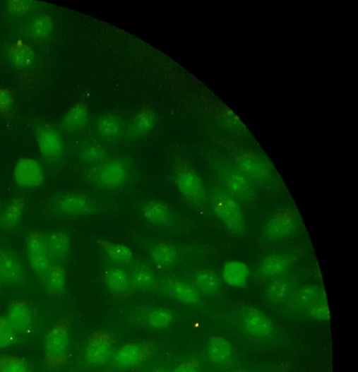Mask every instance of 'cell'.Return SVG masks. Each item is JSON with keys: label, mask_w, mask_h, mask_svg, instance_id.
<instances>
[{"label": "cell", "mask_w": 358, "mask_h": 372, "mask_svg": "<svg viewBox=\"0 0 358 372\" xmlns=\"http://www.w3.org/2000/svg\"><path fill=\"white\" fill-rule=\"evenodd\" d=\"M70 344V322L62 318L47 335L44 344V360L50 369L64 366L68 359Z\"/></svg>", "instance_id": "cell-1"}, {"label": "cell", "mask_w": 358, "mask_h": 372, "mask_svg": "<svg viewBox=\"0 0 358 372\" xmlns=\"http://www.w3.org/2000/svg\"><path fill=\"white\" fill-rule=\"evenodd\" d=\"M174 171L179 192L193 205H203L206 201V193L197 173L188 162L181 159L176 160Z\"/></svg>", "instance_id": "cell-2"}, {"label": "cell", "mask_w": 358, "mask_h": 372, "mask_svg": "<svg viewBox=\"0 0 358 372\" xmlns=\"http://www.w3.org/2000/svg\"><path fill=\"white\" fill-rule=\"evenodd\" d=\"M49 210L54 214L66 217H83L96 212V205L88 195L66 193L51 198Z\"/></svg>", "instance_id": "cell-3"}, {"label": "cell", "mask_w": 358, "mask_h": 372, "mask_svg": "<svg viewBox=\"0 0 358 372\" xmlns=\"http://www.w3.org/2000/svg\"><path fill=\"white\" fill-rule=\"evenodd\" d=\"M97 166L90 171L88 179L92 184L100 188L114 190L121 188L129 177L127 166L120 160H112Z\"/></svg>", "instance_id": "cell-4"}, {"label": "cell", "mask_w": 358, "mask_h": 372, "mask_svg": "<svg viewBox=\"0 0 358 372\" xmlns=\"http://www.w3.org/2000/svg\"><path fill=\"white\" fill-rule=\"evenodd\" d=\"M213 208L229 232L241 234L244 230V218L239 204L225 193H217L213 200Z\"/></svg>", "instance_id": "cell-5"}, {"label": "cell", "mask_w": 358, "mask_h": 372, "mask_svg": "<svg viewBox=\"0 0 358 372\" xmlns=\"http://www.w3.org/2000/svg\"><path fill=\"white\" fill-rule=\"evenodd\" d=\"M25 253L32 270L42 278L53 264L48 252L45 235L39 232L30 233L25 239Z\"/></svg>", "instance_id": "cell-6"}, {"label": "cell", "mask_w": 358, "mask_h": 372, "mask_svg": "<svg viewBox=\"0 0 358 372\" xmlns=\"http://www.w3.org/2000/svg\"><path fill=\"white\" fill-rule=\"evenodd\" d=\"M300 225V215L297 209L287 208L275 213L267 222L264 232L273 239H282L293 235Z\"/></svg>", "instance_id": "cell-7"}, {"label": "cell", "mask_w": 358, "mask_h": 372, "mask_svg": "<svg viewBox=\"0 0 358 372\" xmlns=\"http://www.w3.org/2000/svg\"><path fill=\"white\" fill-rule=\"evenodd\" d=\"M13 177L16 186L23 189H35L44 183L45 176L42 166L37 160L23 157L15 164Z\"/></svg>", "instance_id": "cell-8"}, {"label": "cell", "mask_w": 358, "mask_h": 372, "mask_svg": "<svg viewBox=\"0 0 358 372\" xmlns=\"http://www.w3.org/2000/svg\"><path fill=\"white\" fill-rule=\"evenodd\" d=\"M114 336L107 330L95 332L89 338L85 351L88 362L101 365L109 361L113 354Z\"/></svg>", "instance_id": "cell-9"}, {"label": "cell", "mask_w": 358, "mask_h": 372, "mask_svg": "<svg viewBox=\"0 0 358 372\" xmlns=\"http://www.w3.org/2000/svg\"><path fill=\"white\" fill-rule=\"evenodd\" d=\"M27 277L24 267L19 258L0 245V278L9 286H18Z\"/></svg>", "instance_id": "cell-10"}, {"label": "cell", "mask_w": 358, "mask_h": 372, "mask_svg": "<svg viewBox=\"0 0 358 372\" xmlns=\"http://www.w3.org/2000/svg\"><path fill=\"white\" fill-rule=\"evenodd\" d=\"M6 317L18 335L28 333L33 326V312L28 301L23 300L12 301Z\"/></svg>", "instance_id": "cell-11"}, {"label": "cell", "mask_w": 358, "mask_h": 372, "mask_svg": "<svg viewBox=\"0 0 358 372\" xmlns=\"http://www.w3.org/2000/svg\"><path fill=\"white\" fill-rule=\"evenodd\" d=\"M150 346L141 343H128L115 354V361L121 367L132 368L145 362L151 355Z\"/></svg>", "instance_id": "cell-12"}, {"label": "cell", "mask_w": 358, "mask_h": 372, "mask_svg": "<svg viewBox=\"0 0 358 372\" xmlns=\"http://www.w3.org/2000/svg\"><path fill=\"white\" fill-rule=\"evenodd\" d=\"M39 150L42 157L51 162L59 160L64 152L60 134L52 128L42 129L38 136Z\"/></svg>", "instance_id": "cell-13"}, {"label": "cell", "mask_w": 358, "mask_h": 372, "mask_svg": "<svg viewBox=\"0 0 358 372\" xmlns=\"http://www.w3.org/2000/svg\"><path fill=\"white\" fill-rule=\"evenodd\" d=\"M143 219L150 224L167 227L173 224L174 216L169 207L159 200H152L145 203L141 209Z\"/></svg>", "instance_id": "cell-14"}, {"label": "cell", "mask_w": 358, "mask_h": 372, "mask_svg": "<svg viewBox=\"0 0 358 372\" xmlns=\"http://www.w3.org/2000/svg\"><path fill=\"white\" fill-rule=\"evenodd\" d=\"M48 252L53 263L64 262L68 258L71 240L64 232H54L45 235Z\"/></svg>", "instance_id": "cell-15"}, {"label": "cell", "mask_w": 358, "mask_h": 372, "mask_svg": "<svg viewBox=\"0 0 358 372\" xmlns=\"http://www.w3.org/2000/svg\"><path fill=\"white\" fill-rule=\"evenodd\" d=\"M25 210V200L21 196L12 198L0 214V227L6 233H11L20 225Z\"/></svg>", "instance_id": "cell-16"}, {"label": "cell", "mask_w": 358, "mask_h": 372, "mask_svg": "<svg viewBox=\"0 0 358 372\" xmlns=\"http://www.w3.org/2000/svg\"><path fill=\"white\" fill-rule=\"evenodd\" d=\"M164 288L172 299L179 302L196 305L200 301V296L196 288L181 280L173 279L165 280Z\"/></svg>", "instance_id": "cell-17"}, {"label": "cell", "mask_w": 358, "mask_h": 372, "mask_svg": "<svg viewBox=\"0 0 358 372\" xmlns=\"http://www.w3.org/2000/svg\"><path fill=\"white\" fill-rule=\"evenodd\" d=\"M244 328L253 337H263L270 335L273 330L271 320L257 309H250L244 319Z\"/></svg>", "instance_id": "cell-18"}, {"label": "cell", "mask_w": 358, "mask_h": 372, "mask_svg": "<svg viewBox=\"0 0 358 372\" xmlns=\"http://www.w3.org/2000/svg\"><path fill=\"white\" fill-rule=\"evenodd\" d=\"M42 280L46 292L50 296L59 297L64 294L66 287V272L60 263L51 265Z\"/></svg>", "instance_id": "cell-19"}, {"label": "cell", "mask_w": 358, "mask_h": 372, "mask_svg": "<svg viewBox=\"0 0 358 372\" xmlns=\"http://www.w3.org/2000/svg\"><path fill=\"white\" fill-rule=\"evenodd\" d=\"M208 354L212 362L222 365L231 361L234 348L227 339L220 336H212L208 343Z\"/></svg>", "instance_id": "cell-20"}, {"label": "cell", "mask_w": 358, "mask_h": 372, "mask_svg": "<svg viewBox=\"0 0 358 372\" xmlns=\"http://www.w3.org/2000/svg\"><path fill=\"white\" fill-rule=\"evenodd\" d=\"M249 277L248 266L238 260L229 261L224 265L222 277L229 286L243 288L245 287Z\"/></svg>", "instance_id": "cell-21"}, {"label": "cell", "mask_w": 358, "mask_h": 372, "mask_svg": "<svg viewBox=\"0 0 358 372\" xmlns=\"http://www.w3.org/2000/svg\"><path fill=\"white\" fill-rule=\"evenodd\" d=\"M89 119L88 104L80 102L72 107L64 117L62 126L68 132L79 131L85 126Z\"/></svg>", "instance_id": "cell-22"}, {"label": "cell", "mask_w": 358, "mask_h": 372, "mask_svg": "<svg viewBox=\"0 0 358 372\" xmlns=\"http://www.w3.org/2000/svg\"><path fill=\"white\" fill-rule=\"evenodd\" d=\"M150 259L153 264L160 269L173 266L177 260V251L172 244L160 241L152 247Z\"/></svg>", "instance_id": "cell-23"}, {"label": "cell", "mask_w": 358, "mask_h": 372, "mask_svg": "<svg viewBox=\"0 0 358 372\" xmlns=\"http://www.w3.org/2000/svg\"><path fill=\"white\" fill-rule=\"evenodd\" d=\"M97 244L112 262L120 265L132 263L133 253L129 247L107 240L97 241Z\"/></svg>", "instance_id": "cell-24"}, {"label": "cell", "mask_w": 358, "mask_h": 372, "mask_svg": "<svg viewBox=\"0 0 358 372\" xmlns=\"http://www.w3.org/2000/svg\"><path fill=\"white\" fill-rule=\"evenodd\" d=\"M157 114L149 107H143L136 116L131 126V133L134 136H143L156 127Z\"/></svg>", "instance_id": "cell-25"}, {"label": "cell", "mask_w": 358, "mask_h": 372, "mask_svg": "<svg viewBox=\"0 0 358 372\" xmlns=\"http://www.w3.org/2000/svg\"><path fill=\"white\" fill-rule=\"evenodd\" d=\"M105 280L108 289L114 294H124L131 286L130 275L121 268L108 269Z\"/></svg>", "instance_id": "cell-26"}, {"label": "cell", "mask_w": 358, "mask_h": 372, "mask_svg": "<svg viewBox=\"0 0 358 372\" xmlns=\"http://www.w3.org/2000/svg\"><path fill=\"white\" fill-rule=\"evenodd\" d=\"M97 128L100 136L107 141L117 140L121 133L120 119L112 113L102 115L97 121Z\"/></svg>", "instance_id": "cell-27"}, {"label": "cell", "mask_w": 358, "mask_h": 372, "mask_svg": "<svg viewBox=\"0 0 358 372\" xmlns=\"http://www.w3.org/2000/svg\"><path fill=\"white\" fill-rule=\"evenodd\" d=\"M129 275L131 284L142 291L155 289L157 283L155 272L145 265H135Z\"/></svg>", "instance_id": "cell-28"}, {"label": "cell", "mask_w": 358, "mask_h": 372, "mask_svg": "<svg viewBox=\"0 0 358 372\" xmlns=\"http://www.w3.org/2000/svg\"><path fill=\"white\" fill-rule=\"evenodd\" d=\"M225 183L228 190L241 200H251L254 195L251 182L243 175L233 173L225 177Z\"/></svg>", "instance_id": "cell-29"}, {"label": "cell", "mask_w": 358, "mask_h": 372, "mask_svg": "<svg viewBox=\"0 0 358 372\" xmlns=\"http://www.w3.org/2000/svg\"><path fill=\"white\" fill-rule=\"evenodd\" d=\"M194 284L196 290L207 295H211L220 290L221 281L214 271L203 269L196 272L194 277Z\"/></svg>", "instance_id": "cell-30"}, {"label": "cell", "mask_w": 358, "mask_h": 372, "mask_svg": "<svg viewBox=\"0 0 358 372\" xmlns=\"http://www.w3.org/2000/svg\"><path fill=\"white\" fill-rule=\"evenodd\" d=\"M244 176L250 181L267 184L271 181V173L267 167L258 162L245 161L241 164Z\"/></svg>", "instance_id": "cell-31"}, {"label": "cell", "mask_w": 358, "mask_h": 372, "mask_svg": "<svg viewBox=\"0 0 358 372\" xmlns=\"http://www.w3.org/2000/svg\"><path fill=\"white\" fill-rule=\"evenodd\" d=\"M288 260L280 255H270L265 258L261 270L267 277H278L285 274L289 270Z\"/></svg>", "instance_id": "cell-32"}, {"label": "cell", "mask_w": 358, "mask_h": 372, "mask_svg": "<svg viewBox=\"0 0 358 372\" xmlns=\"http://www.w3.org/2000/svg\"><path fill=\"white\" fill-rule=\"evenodd\" d=\"M326 301L323 289L318 285H308L301 289L298 294V302L301 307H311Z\"/></svg>", "instance_id": "cell-33"}, {"label": "cell", "mask_w": 358, "mask_h": 372, "mask_svg": "<svg viewBox=\"0 0 358 372\" xmlns=\"http://www.w3.org/2000/svg\"><path fill=\"white\" fill-rule=\"evenodd\" d=\"M11 57L16 66L20 69L30 68L34 63L35 54L30 46L17 42L11 47Z\"/></svg>", "instance_id": "cell-34"}, {"label": "cell", "mask_w": 358, "mask_h": 372, "mask_svg": "<svg viewBox=\"0 0 358 372\" xmlns=\"http://www.w3.org/2000/svg\"><path fill=\"white\" fill-rule=\"evenodd\" d=\"M174 319V313L167 308H156L153 309L146 318L147 325L153 330L167 328Z\"/></svg>", "instance_id": "cell-35"}, {"label": "cell", "mask_w": 358, "mask_h": 372, "mask_svg": "<svg viewBox=\"0 0 358 372\" xmlns=\"http://www.w3.org/2000/svg\"><path fill=\"white\" fill-rule=\"evenodd\" d=\"M290 284L284 280H275L271 282L266 290L268 300L275 304L285 303L291 295Z\"/></svg>", "instance_id": "cell-36"}, {"label": "cell", "mask_w": 358, "mask_h": 372, "mask_svg": "<svg viewBox=\"0 0 358 372\" xmlns=\"http://www.w3.org/2000/svg\"><path fill=\"white\" fill-rule=\"evenodd\" d=\"M0 372H32V371L24 359L14 355L1 354Z\"/></svg>", "instance_id": "cell-37"}, {"label": "cell", "mask_w": 358, "mask_h": 372, "mask_svg": "<svg viewBox=\"0 0 358 372\" xmlns=\"http://www.w3.org/2000/svg\"><path fill=\"white\" fill-rule=\"evenodd\" d=\"M31 28L36 38L40 40L46 39L53 32V19L47 14L40 15L32 22Z\"/></svg>", "instance_id": "cell-38"}, {"label": "cell", "mask_w": 358, "mask_h": 372, "mask_svg": "<svg viewBox=\"0 0 358 372\" xmlns=\"http://www.w3.org/2000/svg\"><path fill=\"white\" fill-rule=\"evenodd\" d=\"M18 334L11 326L6 316H0V350L8 348L12 345Z\"/></svg>", "instance_id": "cell-39"}, {"label": "cell", "mask_w": 358, "mask_h": 372, "mask_svg": "<svg viewBox=\"0 0 358 372\" xmlns=\"http://www.w3.org/2000/svg\"><path fill=\"white\" fill-rule=\"evenodd\" d=\"M82 158L86 163L97 166L105 161L106 152L100 145H93L84 150Z\"/></svg>", "instance_id": "cell-40"}, {"label": "cell", "mask_w": 358, "mask_h": 372, "mask_svg": "<svg viewBox=\"0 0 358 372\" xmlns=\"http://www.w3.org/2000/svg\"><path fill=\"white\" fill-rule=\"evenodd\" d=\"M309 314L312 318L318 320L328 321L330 318V310L326 301L311 307Z\"/></svg>", "instance_id": "cell-41"}, {"label": "cell", "mask_w": 358, "mask_h": 372, "mask_svg": "<svg viewBox=\"0 0 358 372\" xmlns=\"http://www.w3.org/2000/svg\"><path fill=\"white\" fill-rule=\"evenodd\" d=\"M13 107V97L10 92L0 89V113L8 116Z\"/></svg>", "instance_id": "cell-42"}, {"label": "cell", "mask_w": 358, "mask_h": 372, "mask_svg": "<svg viewBox=\"0 0 358 372\" xmlns=\"http://www.w3.org/2000/svg\"><path fill=\"white\" fill-rule=\"evenodd\" d=\"M8 8L11 13L21 15L29 11L30 5L28 2L11 1L8 3Z\"/></svg>", "instance_id": "cell-43"}, {"label": "cell", "mask_w": 358, "mask_h": 372, "mask_svg": "<svg viewBox=\"0 0 358 372\" xmlns=\"http://www.w3.org/2000/svg\"><path fill=\"white\" fill-rule=\"evenodd\" d=\"M173 372H200L198 363L191 360L179 365Z\"/></svg>", "instance_id": "cell-44"}, {"label": "cell", "mask_w": 358, "mask_h": 372, "mask_svg": "<svg viewBox=\"0 0 358 372\" xmlns=\"http://www.w3.org/2000/svg\"><path fill=\"white\" fill-rule=\"evenodd\" d=\"M152 372H167V371L162 369V368H158L155 371H153Z\"/></svg>", "instance_id": "cell-45"}, {"label": "cell", "mask_w": 358, "mask_h": 372, "mask_svg": "<svg viewBox=\"0 0 358 372\" xmlns=\"http://www.w3.org/2000/svg\"><path fill=\"white\" fill-rule=\"evenodd\" d=\"M3 285H4V283L2 282L1 278H0V291H1Z\"/></svg>", "instance_id": "cell-46"}, {"label": "cell", "mask_w": 358, "mask_h": 372, "mask_svg": "<svg viewBox=\"0 0 358 372\" xmlns=\"http://www.w3.org/2000/svg\"><path fill=\"white\" fill-rule=\"evenodd\" d=\"M2 210L1 208H0V214H1Z\"/></svg>", "instance_id": "cell-47"}, {"label": "cell", "mask_w": 358, "mask_h": 372, "mask_svg": "<svg viewBox=\"0 0 358 372\" xmlns=\"http://www.w3.org/2000/svg\"><path fill=\"white\" fill-rule=\"evenodd\" d=\"M237 372H245V371H237Z\"/></svg>", "instance_id": "cell-48"}]
</instances>
